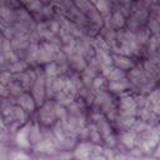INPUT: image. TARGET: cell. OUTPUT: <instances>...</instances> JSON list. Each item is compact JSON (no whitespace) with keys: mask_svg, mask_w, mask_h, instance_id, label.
Instances as JSON below:
<instances>
[{"mask_svg":"<svg viewBox=\"0 0 160 160\" xmlns=\"http://www.w3.org/2000/svg\"><path fill=\"white\" fill-rule=\"evenodd\" d=\"M160 142V124L149 125L142 132L138 134L136 146L141 152L149 154L152 152L154 149Z\"/></svg>","mask_w":160,"mask_h":160,"instance_id":"6da1fadb","label":"cell"},{"mask_svg":"<svg viewBox=\"0 0 160 160\" xmlns=\"http://www.w3.org/2000/svg\"><path fill=\"white\" fill-rule=\"evenodd\" d=\"M91 119H92V122L96 125L102 140L106 142V145H109L110 148L115 146L116 145V138L112 132V129L110 126V122L108 120V118L102 114V112H99V111H95L91 114Z\"/></svg>","mask_w":160,"mask_h":160,"instance_id":"7a4b0ae2","label":"cell"},{"mask_svg":"<svg viewBox=\"0 0 160 160\" xmlns=\"http://www.w3.org/2000/svg\"><path fill=\"white\" fill-rule=\"evenodd\" d=\"M128 79L130 80L132 86L140 89V91H142V92H150L155 85V82L148 78V75L145 74L142 68H135L134 66L130 70Z\"/></svg>","mask_w":160,"mask_h":160,"instance_id":"3957f363","label":"cell"},{"mask_svg":"<svg viewBox=\"0 0 160 160\" xmlns=\"http://www.w3.org/2000/svg\"><path fill=\"white\" fill-rule=\"evenodd\" d=\"M30 90H31V95H32L36 105L41 106L45 102V98H46V76H45L44 71L40 74L38 72V78Z\"/></svg>","mask_w":160,"mask_h":160,"instance_id":"277c9868","label":"cell"},{"mask_svg":"<svg viewBox=\"0 0 160 160\" xmlns=\"http://www.w3.org/2000/svg\"><path fill=\"white\" fill-rule=\"evenodd\" d=\"M56 101H45L40 110H39V121L48 126V125H51L54 124V121L56 120Z\"/></svg>","mask_w":160,"mask_h":160,"instance_id":"5b68a950","label":"cell"},{"mask_svg":"<svg viewBox=\"0 0 160 160\" xmlns=\"http://www.w3.org/2000/svg\"><path fill=\"white\" fill-rule=\"evenodd\" d=\"M119 115L124 116H136L138 112V104L135 96L132 95H122L119 102Z\"/></svg>","mask_w":160,"mask_h":160,"instance_id":"8992f818","label":"cell"},{"mask_svg":"<svg viewBox=\"0 0 160 160\" xmlns=\"http://www.w3.org/2000/svg\"><path fill=\"white\" fill-rule=\"evenodd\" d=\"M98 144H92L90 141H81L76 145L74 150V159L76 160H90L92 155H95V150L98 149Z\"/></svg>","mask_w":160,"mask_h":160,"instance_id":"52a82bcc","label":"cell"},{"mask_svg":"<svg viewBox=\"0 0 160 160\" xmlns=\"http://www.w3.org/2000/svg\"><path fill=\"white\" fill-rule=\"evenodd\" d=\"M94 104L96 106V111H101L104 115H106L111 109H114V101H112V98L110 96L109 92H106L105 90L104 91H99L96 92L95 98H94Z\"/></svg>","mask_w":160,"mask_h":160,"instance_id":"ba28073f","label":"cell"},{"mask_svg":"<svg viewBox=\"0 0 160 160\" xmlns=\"http://www.w3.org/2000/svg\"><path fill=\"white\" fill-rule=\"evenodd\" d=\"M14 78L24 86L25 90H28V89H31V86L34 85V82L38 78V72L35 70H25L20 74H15Z\"/></svg>","mask_w":160,"mask_h":160,"instance_id":"9c48e42d","label":"cell"},{"mask_svg":"<svg viewBox=\"0 0 160 160\" xmlns=\"http://www.w3.org/2000/svg\"><path fill=\"white\" fill-rule=\"evenodd\" d=\"M101 75H104L108 81H118V80L125 79L128 76L124 70L116 68L115 65H110V66L102 68L101 69Z\"/></svg>","mask_w":160,"mask_h":160,"instance_id":"30bf717a","label":"cell"},{"mask_svg":"<svg viewBox=\"0 0 160 160\" xmlns=\"http://www.w3.org/2000/svg\"><path fill=\"white\" fill-rule=\"evenodd\" d=\"M30 126H31V124L28 122V124H25L24 126H21V128L19 129V131H18V134H16V138H15L16 145H18L19 148L28 149V148L31 146L30 135H29V132H30Z\"/></svg>","mask_w":160,"mask_h":160,"instance_id":"8fae6325","label":"cell"},{"mask_svg":"<svg viewBox=\"0 0 160 160\" xmlns=\"http://www.w3.org/2000/svg\"><path fill=\"white\" fill-rule=\"evenodd\" d=\"M35 150L38 152H44V154H51L58 149L56 141H55V136H52V139L45 136L42 138L36 145H34Z\"/></svg>","mask_w":160,"mask_h":160,"instance_id":"7c38bea8","label":"cell"},{"mask_svg":"<svg viewBox=\"0 0 160 160\" xmlns=\"http://www.w3.org/2000/svg\"><path fill=\"white\" fill-rule=\"evenodd\" d=\"M66 56H68L69 66H71L76 71H82L86 68V65H88V62L85 60V56H82L78 51H72V52L68 54Z\"/></svg>","mask_w":160,"mask_h":160,"instance_id":"4fadbf2b","label":"cell"},{"mask_svg":"<svg viewBox=\"0 0 160 160\" xmlns=\"http://www.w3.org/2000/svg\"><path fill=\"white\" fill-rule=\"evenodd\" d=\"M112 65H115L116 68H119L124 71L131 70L135 66L131 58L128 55H122V54H112Z\"/></svg>","mask_w":160,"mask_h":160,"instance_id":"5bb4252c","label":"cell"},{"mask_svg":"<svg viewBox=\"0 0 160 160\" xmlns=\"http://www.w3.org/2000/svg\"><path fill=\"white\" fill-rule=\"evenodd\" d=\"M16 105H19L21 109H24L26 112H32L36 109V102L32 98V95L24 92L19 98H16Z\"/></svg>","mask_w":160,"mask_h":160,"instance_id":"9a60e30c","label":"cell"},{"mask_svg":"<svg viewBox=\"0 0 160 160\" xmlns=\"http://www.w3.org/2000/svg\"><path fill=\"white\" fill-rule=\"evenodd\" d=\"M131 82L130 80L128 79V76L125 79H121V80H118V81H109L108 84V90L110 92H115V94H121L126 90H129L131 88Z\"/></svg>","mask_w":160,"mask_h":160,"instance_id":"2e32d148","label":"cell"},{"mask_svg":"<svg viewBox=\"0 0 160 160\" xmlns=\"http://www.w3.org/2000/svg\"><path fill=\"white\" fill-rule=\"evenodd\" d=\"M136 139H138V134L134 132L130 129H126L125 131L121 132L120 136V142L129 150H132L136 146Z\"/></svg>","mask_w":160,"mask_h":160,"instance_id":"e0dca14e","label":"cell"},{"mask_svg":"<svg viewBox=\"0 0 160 160\" xmlns=\"http://www.w3.org/2000/svg\"><path fill=\"white\" fill-rule=\"evenodd\" d=\"M95 58L99 61L101 69L112 65V55L109 49H95Z\"/></svg>","mask_w":160,"mask_h":160,"instance_id":"ac0fdd59","label":"cell"},{"mask_svg":"<svg viewBox=\"0 0 160 160\" xmlns=\"http://www.w3.org/2000/svg\"><path fill=\"white\" fill-rule=\"evenodd\" d=\"M151 106H152V111L154 114H156L160 118V89H154L149 92L148 95Z\"/></svg>","mask_w":160,"mask_h":160,"instance_id":"d6986e66","label":"cell"},{"mask_svg":"<svg viewBox=\"0 0 160 160\" xmlns=\"http://www.w3.org/2000/svg\"><path fill=\"white\" fill-rule=\"evenodd\" d=\"M55 99H56L58 104H60L62 106H68L75 100V95L69 92V91H66V90H61V91L55 94Z\"/></svg>","mask_w":160,"mask_h":160,"instance_id":"ffe728a7","label":"cell"},{"mask_svg":"<svg viewBox=\"0 0 160 160\" xmlns=\"http://www.w3.org/2000/svg\"><path fill=\"white\" fill-rule=\"evenodd\" d=\"M108 84H109V81L105 79V76L99 74L98 76H95V78H94L92 82H91V89H92L95 92L104 91V90H106V89H108Z\"/></svg>","mask_w":160,"mask_h":160,"instance_id":"44dd1931","label":"cell"},{"mask_svg":"<svg viewBox=\"0 0 160 160\" xmlns=\"http://www.w3.org/2000/svg\"><path fill=\"white\" fill-rule=\"evenodd\" d=\"M38 49H39V45L35 44V42H31L28 46L26 55H25V59H26L28 64H36L38 62Z\"/></svg>","mask_w":160,"mask_h":160,"instance_id":"7402d4cb","label":"cell"},{"mask_svg":"<svg viewBox=\"0 0 160 160\" xmlns=\"http://www.w3.org/2000/svg\"><path fill=\"white\" fill-rule=\"evenodd\" d=\"M54 59L55 58L40 44L38 49V64H48V62L54 61Z\"/></svg>","mask_w":160,"mask_h":160,"instance_id":"603a6c76","label":"cell"},{"mask_svg":"<svg viewBox=\"0 0 160 160\" xmlns=\"http://www.w3.org/2000/svg\"><path fill=\"white\" fill-rule=\"evenodd\" d=\"M29 135H30V142H31V145H36V144L44 138V136H42V132L40 131V126H39L38 122L31 124Z\"/></svg>","mask_w":160,"mask_h":160,"instance_id":"cb8c5ba5","label":"cell"},{"mask_svg":"<svg viewBox=\"0 0 160 160\" xmlns=\"http://www.w3.org/2000/svg\"><path fill=\"white\" fill-rule=\"evenodd\" d=\"M95 8L96 10L101 14V16H108L110 15V8H111V2L110 0H96L95 2Z\"/></svg>","mask_w":160,"mask_h":160,"instance_id":"d4e9b609","label":"cell"},{"mask_svg":"<svg viewBox=\"0 0 160 160\" xmlns=\"http://www.w3.org/2000/svg\"><path fill=\"white\" fill-rule=\"evenodd\" d=\"M28 66H29V64H28L26 61L18 60V61H15V62L9 64L8 70H9L10 72H12V74H20V72H22V71L28 70Z\"/></svg>","mask_w":160,"mask_h":160,"instance_id":"484cf974","label":"cell"},{"mask_svg":"<svg viewBox=\"0 0 160 160\" xmlns=\"http://www.w3.org/2000/svg\"><path fill=\"white\" fill-rule=\"evenodd\" d=\"M110 20H111V26H112V29H121L124 25H125V16L120 12V11H115L112 15H111V18H110Z\"/></svg>","mask_w":160,"mask_h":160,"instance_id":"4316f807","label":"cell"},{"mask_svg":"<svg viewBox=\"0 0 160 160\" xmlns=\"http://www.w3.org/2000/svg\"><path fill=\"white\" fill-rule=\"evenodd\" d=\"M8 89H9V92H10V96H14V98H19L21 94H24L25 89L24 86L18 81V80H14L10 85H8Z\"/></svg>","mask_w":160,"mask_h":160,"instance_id":"83f0119b","label":"cell"},{"mask_svg":"<svg viewBox=\"0 0 160 160\" xmlns=\"http://www.w3.org/2000/svg\"><path fill=\"white\" fill-rule=\"evenodd\" d=\"M44 72H45V76H46V78H55V76H58V75H59L58 64H56L55 61H51V62L45 64Z\"/></svg>","mask_w":160,"mask_h":160,"instance_id":"f1b7e54d","label":"cell"},{"mask_svg":"<svg viewBox=\"0 0 160 160\" xmlns=\"http://www.w3.org/2000/svg\"><path fill=\"white\" fill-rule=\"evenodd\" d=\"M28 10L30 11H41L42 10V2L41 0H21Z\"/></svg>","mask_w":160,"mask_h":160,"instance_id":"f546056e","label":"cell"},{"mask_svg":"<svg viewBox=\"0 0 160 160\" xmlns=\"http://www.w3.org/2000/svg\"><path fill=\"white\" fill-rule=\"evenodd\" d=\"M75 4L80 9V11L84 12V14H88L90 10L94 9V6L91 5V1L90 0H75Z\"/></svg>","mask_w":160,"mask_h":160,"instance_id":"4dcf8cb0","label":"cell"},{"mask_svg":"<svg viewBox=\"0 0 160 160\" xmlns=\"http://www.w3.org/2000/svg\"><path fill=\"white\" fill-rule=\"evenodd\" d=\"M12 81H14V75H12V72H10L8 69L0 71V82H1V84H4V85L8 86V85H10Z\"/></svg>","mask_w":160,"mask_h":160,"instance_id":"1f68e13d","label":"cell"},{"mask_svg":"<svg viewBox=\"0 0 160 160\" xmlns=\"http://www.w3.org/2000/svg\"><path fill=\"white\" fill-rule=\"evenodd\" d=\"M0 96L1 98H9L10 96V92H9L8 86L4 85V84H1V82H0Z\"/></svg>","mask_w":160,"mask_h":160,"instance_id":"d6a6232c","label":"cell"},{"mask_svg":"<svg viewBox=\"0 0 160 160\" xmlns=\"http://www.w3.org/2000/svg\"><path fill=\"white\" fill-rule=\"evenodd\" d=\"M152 156H154V158H158V159L160 158V142H159L158 146L154 149V151H152Z\"/></svg>","mask_w":160,"mask_h":160,"instance_id":"836d02e7","label":"cell"},{"mask_svg":"<svg viewBox=\"0 0 160 160\" xmlns=\"http://www.w3.org/2000/svg\"><path fill=\"white\" fill-rule=\"evenodd\" d=\"M2 41H4V38L0 36V52H1V46H2Z\"/></svg>","mask_w":160,"mask_h":160,"instance_id":"e575fe53","label":"cell"},{"mask_svg":"<svg viewBox=\"0 0 160 160\" xmlns=\"http://www.w3.org/2000/svg\"><path fill=\"white\" fill-rule=\"evenodd\" d=\"M90 1H91V2H94V4L96 2V0H90Z\"/></svg>","mask_w":160,"mask_h":160,"instance_id":"d590c367","label":"cell"},{"mask_svg":"<svg viewBox=\"0 0 160 160\" xmlns=\"http://www.w3.org/2000/svg\"><path fill=\"white\" fill-rule=\"evenodd\" d=\"M1 101H2V100H1V96H0V104H1Z\"/></svg>","mask_w":160,"mask_h":160,"instance_id":"8d00e7d4","label":"cell"},{"mask_svg":"<svg viewBox=\"0 0 160 160\" xmlns=\"http://www.w3.org/2000/svg\"><path fill=\"white\" fill-rule=\"evenodd\" d=\"M122 1H128V0H122Z\"/></svg>","mask_w":160,"mask_h":160,"instance_id":"74e56055","label":"cell"},{"mask_svg":"<svg viewBox=\"0 0 160 160\" xmlns=\"http://www.w3.org/2000/svg\"><path fill=\"white\" fill-rule=\"evenodd\" d=\"M42 1H48V0H42Z\"/></svg>","mask_w":160,"mask_h":160,"instance_id":"f35d334b","label":"cell"}]
</instances>
